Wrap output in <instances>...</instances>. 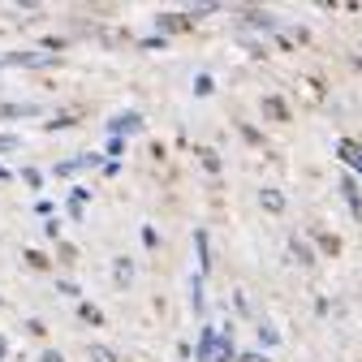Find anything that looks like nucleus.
I'll use <instances>...</instances> for the list:
<instances>
[{"instance_id":"1","label":"nucleus","mask_w":362,"mask_h":362,"mask_svg":"<svg viewBox=\"0 0 362 362\" xmlns=\"http://www.w3.org/2000/svg\"><path fill=\"white\" fill-rule=\"evenodd\" d=\"M345 160H354V164H362V151H354V147H345Z\"/></svg>"}]
</instances>
